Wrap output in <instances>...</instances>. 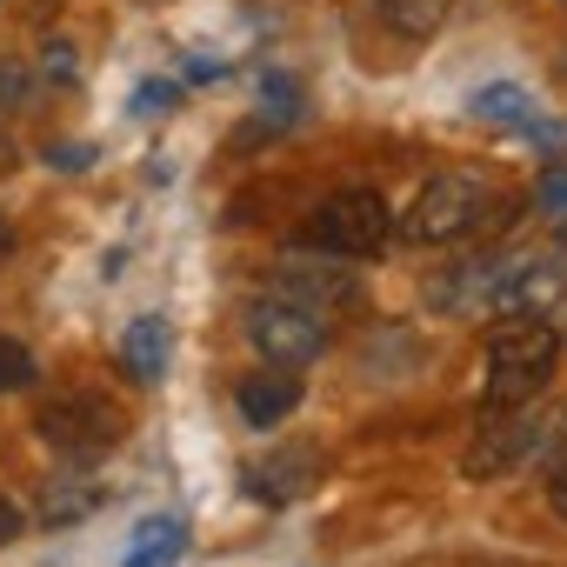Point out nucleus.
Listing matches in <instances>:
<instances>
[{"instance_id":"obj_1","label":"nucleus","mask_w":567,"mask_h":567,"mask_svg":"<svg viewBox=\"0 0 567 567\" xmlns=\"http://www.w3.org/2000/svg\"><path fill=\"white\" fill-rule=\"evenodd\" d=\"M554 354H560V334L547 321H501L487 334V388H481V408L487 414L527 408L554 381Z\"/></svg>"},{"instance_id":"obj_2","label":"nucleus","mask_w":567,"mask_h":567,"mask_svg":"<svg viewBox=\"0 0 567 567\" xmlns=\"http://www.w3.org/2000/svg\"><path fill=\"white\" fill-rule=\"evenodd\" d=\"M560 421L554 414H527V408H507V414H487V427H474V447L461 454V474L467 481H501L514 474L520 461H540L554 447Z\"/></svg>"},{"instance_id":"obj_3","label":"nucleus","mask_w":567,"mask_h":567,"mask_svg":"<svg viewBox=\"0 0 567 567\" xmlns=\"http://www.w3.org/2000/svg\"><path fill=\"white\" fill-rule=\"evenodd\" d=\"M481 207H487V187H481V181H467V174H434V181L408 200L401 234H408L414 247H447V240L474 234Z\"/></svg>"},{"instance_id":"obj_4","label":"nucleus","mask_w":567,"mask_h":567,"mask_svg":"<svg viewBox=\"0 0 567 567\" xmlns=\"http://www.w3.org/2000/svg\"><path fill=\"white\" fill-rule=\"evenodd\" d=\"M388 234H394V214H388V200H381L374 187H348V194H334V200L308 220V240L328 247V254H341V260L381 254Z\"/></svg>"},{"instance_id":"obj_5","label":"nucleus","mask_w":567,"mask_h":567,"mask_svg":"<svg viewBox=\"0 0 567 567\" xmlns=\"http://www.w3.org/2000/svg\"><path fill=\"white\" fill-rule=\"evenodd\" d=\"M247 341L260 348V361H274V368L295 374V368L321 361V348H328V315L267 295V301H254V315H247Z\"/></svg>"},{"instance_id":"obj_6","label":"nucleus","mask_w":567,"mask_h":567,"mask_svg":"<svg viewBox=\"0 0 567 567\" xmlns=\"http://www.w3.org/2000/svg\"><path fill=\"white\" fill-rule=\"evenodd\" d=\"M34 434L68 461H94V454H107L121 441V408L101 401V394H54L34 414Z\"/></svg>"},{"instance_id":"obj_7","label":"nucleus","mask_w":567,"mask_h":567,"mask_svg":"<svg viewBox=\"0 0 567 567\" xmlns=\"http://www.w3.org/2000/svg\"><path fill=\"white\" fill-rule=\"evenodd\" d=\"M560 301H567V274L554 260H540V254H501L487 315H501V321H547Z\"/></svg>"},{"instance_id":"obj_8","label":"nucleus","mask_w":567,"mask_h":567,"mask_svg":"<svg viewBox=\"0 0 567 567\" xmlns=\"http://www.w3.org/2000/svg\"><path fill=\"white\" fill-rule=\"evenodd\" d=\"M274 295H280V301H301V308H315V315H328V308L354 301V274H348V267L288 260V267H280V280H274Z\"/></svg>"},{"instance_id":"obj_9","label":"nucleus","mask_w":567,"mask_h":567,"mask_svg":"<svg viewBox=\"0 0 567 567\" xmlns=\"http://www.w3.org/2000/svg\"><path fill=\"white\" fill-rule=\"evenodd\" d=\"M467 107H474V121H494V127H514V134H540V141H560V127L540 114V101H534L527 87H507V81H494V87H481Z\"/></svg>"},{"instance_id":"obj_10","label":"nucleus","mask_w":567,"mask_h":567,"mask_svg":"<svg viewBox=\"0 0 567 567\" xmlns=\"http://www.w3.org/2000/svg\"><path fill=\"white\" fill-rule=\"evenodd\" d=\"M234 408H240L247 427H274V421H288L301 408V381L288 368H280V374H247L240 394H234Z\"/></svg>"},{"instance_id":"obj_11","label":"nucleus","mask_w":567,"mask_h":567,"mask_svg":"<svg viewBox=\"0 0 567 567\" xmlns=\"http://www.w3.org/2000/svg\"><path fill=\"white\" fill-rule=\"evenodd\" d=\"M494 274H501V254L494 260H467V267H454L441 288H434V308L441 315H487V301H494Z\"/></svg>"},{"instance_id":"obj_12","label":"nucleus","mask_w":567,"mask_h":567,"mask_svg":"<svg viewBox=\"0 0 567 567\" xmlns=\"http://www.w3.org/2000/svg\"><path fill=\"white\" fill-rule=\"evenodd\" d=\"M121 368H127L134 381H161V374H167V321H161V315L127 321V334H121Z\"/></svg>"},{"instance_id":"obj_13","label":"nucleus","mask_w":567,"mask_h":567,"mask_svg":"<svg viewBox=\"0 0 567 567\" xmlns=\"http://www.w3.org/2000/svg\"><path fill=\"white\" fill-rule=\"evenodd\" d=\"M181 554H187V520L181 514H154V520L134 527V547H127L121 567H174Z\"/></svg>"},{"instance_id":"obj_14","label":"nucleus","mask_w":567,"mask_h":567,"mask_svg":"<svg viewBox=\"0 0 567 567\" xmlns=\"http://www.w3.org/2000/svg\"><path fill=\"white\" fill-rule=\"evenodd\" d=\"M315 454L308 447H295V454H274V461H260V467H247V487L260 494V501H295L308 481H315Z\"/></svg>"},{"instance_id":"obj_15","label":"nucleus","mask_w":567,"mask_h":567,"mask_svg":"<svg viewBox=\"0 0 567 567\" xmlns=\"http://www.w3.org/2000/svg\"><path fill=\"white\" fill-rule=\"evenodd\" d=\"M101 501H107L101 481H87V474H61V481H48V494H41V520H48V527H74V520L94 514Z\"/></svg>"},{"instance_id":"obj_16","label":"nucleus","mask_w":567,"mask_h":567,"mask_svg":"<svg viewBox=\"0 0 567 567\" xmlns=\"http://www.w3.org/2000/svg\"><path fill=\"white\" fill-rule=\"evenodd\" d=\"M374 14H381V28H394L401 41H421V34L441 28L447 0H374Z\"/></svg>"},{"instance_id":"obj_17","label":"nucleus","mask_w":567,"mask_h":567,"mask_svg":"<svg viewBox=\"0 0 567 567\" xmlns=\"http://www.w3.org/2000/svg\"><path fill=\"white\" fill-rule=\"evenodd\" d=\"M34 354L21 348V341H8V334H0V394H21V388H34Z\"/></svg>"},{"instance_id":"obj_18","label":"nucleus","mask_w":567,"mask_h":567,"mask_svg":"<svg viewBox=\"0 0 567 567\" xmlns=\"http://www.w3.org/2000/svg\"><path fill=\"white\" fill-rule=\"evenodd\" d=\"M534 207H540V214H547L554 227L567 220V167H547V174L534 181Z\"/></svg>"},{"instance_id":"obj_19","label":"nucleus","mask_w":567,"mask_h":567,"mask_svg":"<svg viewBox=\"0 0 567 567\" xmlns=\"http://www.w3.org/2000/svg\"><path fill=\"white\" fill-rule=\"evenodd\" d=\"M28 101V74L21 68H8V61H0V114H14Z\"/></svg>"},{"instance_id":"obj_20","label":"nucleus","mask_w":567,"mask_h":567,"mask_svg":"<svg viewBox=\"0 0 567 567\" xmlns=\"http://www.w3.org/2000/svg\"><path fill=\"white\" fill-rule=\"evenodd\" d=\"M547 507L567 520V461H554V467H547Z\"/></svg>"},{"instance_id":"obj_21","label":"nucleus","mask_w":567,"mask_h":567,"mask_svg":"<svg viewBox=\"0 0 567 567\" xmlns=\"http://www.w3.org/2000/svg\"><path fill=\"white\" fill-rule=\"evenodd\" d=\"M21 527H28V520H21V507L0 494V547H14V540H21Z\"/></svg>"},{"instance_id":"obj_22","label":"nucleus","mask_w":567,"mask_h":567,"mask_svg":"<svg viewBox=\"0 0 567 567\" xmlns=\"http://www.w3.org/2000/svg\"><path fill=\"white\" fill-rule=\"evenodd\" d=\"M174 101V87H141V114H161Z\"/></svg>"},{"instance_id":"obj_23","label":"nucleus","mask_w":567,"mask_h":567,"mask_svg":"<svg viewBox=\"0 0 567 567\" xmlns=\"http://www.w3.org/2000/svg\"><path fill=\"white\" fill-rule=\"evenodd\" d=\"M554 267L567 274V220H560V234H554Z\"/></svg>"},{"instance_id":"obj_24","label":"nucleus","mask_w":567,"mask_h":567,"mask_svg":"<svg viewBox=\"0 0 567 567\" xmlns=\"http://www.w3.org/2000/svg\"><path fill=\"white\" fill-rule=\"evenodd\" d=\"M8 240H14V227H8V220H0V247H8Z\"/></svg>"},{"instance_id":"obj_25","label":"nucleus","mask_w":567,"mask_h":567,"mask_svg":"<svg viewBox=\"0 0 567 567\" xmlns=\"http://www.w3.org/2000/svg\"><path fill=\"white\" fill-rule=\"evenodd\" d=\"M560 8H567V0H560Z\"/></svg>"}]
</instances>
